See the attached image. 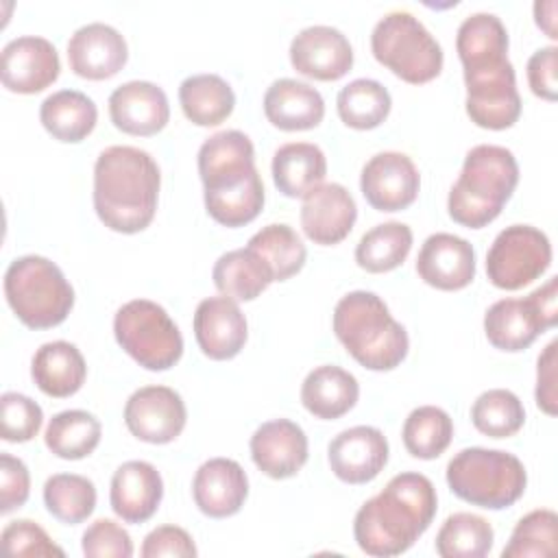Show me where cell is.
Returning <instances> with one entry per match:
<instances>
[{
  "mask_svg": "<svg viewBox=\"0 0 558 558\" xmlns=\"http://www.w3.org/2000/svg\"><path fill=\"white\" fill-rule=\"evenodd\" d=\"M264 113L281 131H307L320 124L325 100L310 83L277 78L264 94Z\"/></svg>",
  "mask_w": 558,
  "mask_h": 558,
  "instance_id": "26",
  "label": "cell"
},
{
  "mask_svg": "<svg viewBox=\"0 0 558 558\" xmlns=\"http://www.w3.org/2000/svg\"><path fill=\"white\" fill-rule=\"evenodd\" d=\"M392 107L390 92L375 78H355L338 92L336 109L340 120L357 131L379 126Z\"/></svg>",
  "mask_w": 558,
  "mask_h": 558,
  "instance_id": "37",
  "label": "cell"
},
{
  "mask_svg": "<svg viewBox=\"0 0 558 558\" xmlns=\"http://www.w3.org/2000/svg\"><path fill=\"white\" fill-rule=\"evenodd\" d=\"M466 116L482 129H510L521 116V96L514 68L508 61L477 70H464Z\"/></svg>",
  "mask_w": 558,
  "mask_h": 558,
  "instance_id": "12",
  "label": "cell"
},
{
  "mask_svg": "<svg viewBox=\"0 0 558 558\" xmlns=\"http://www.w3.org/2000/svg\"><path fill=\"white\" fill-rule=\"evenodd\" d=\"M129 59L126 39L105 22H89L76 28L68 41V61L76 76L105 81L116 76Z\"/></svg>",
  "mask_w": 558,
  "mask_h": 558,
  "instance_id": "18",
  "label": "cell"
},
{
  "mask_svg": "<svg viewBox=\"0 0 558 558\" xmlns=\"http://www.w3.org/2000/svg\"><path fill=\"white\" fill-rule=\"evenodd\" d=\"M161 172L137 146H109L94 163V209L118 233L144 231L157 211Z\"/></svg>",
  "mask_w": 558,
  "mask_h": 558,
  "instance_id": "3",
  "label": "cell"
},
{
  "mask_svg": "<svg viewBox=\"0 0 558 558\" xmlns=\"http://www.w3.org/2000/svg\"><path fill=\"white\" fill-rule=\"evenodd\" d=\"M388 440L373 425H355L342 429L327 447L331 473L347 484L373 482L388 462Z\"/></svg>",
  "mask_w": 558,
  "mask_h": 558,
  "instance_id": "17",
  "label": "cell"
},
{
  "mask_svg": "<svg viewBox=\"0 0 558 558\" xmlns=\"http://www.w3.org/2000/svg\"><path fill=\"white\" fill-rule=\"evenodd\" d=\"M4 296L17 320L31 329L57 327L74 307V290L63 270L41 255H22L9 264Z\"/></svg>",
  "mask_w": 558,
  "mask_h": 558,
  "instance_id": "7",
  "label": "cell"
},
{
  "mask_svg": "<svg viewBox=\"0 0 558 558\" xmlns=\"http://www.w3.org/2000/svg\"><path fill=\"white\" fill-rule=\"evenodd\" d=\"M534 20H536V26L541 31H545V35L549 39L558 37V33H556V0L534 2Z\"/></svg>",
  "mask_w": 558,
  "mask_h": 558,
  "instance_id": "50",
  "label": "cell"
},
{
  "mask_svg": "<svg viewBox=\"0 0 558 558\" xmlns=\"http://www.w3.org/2000/svg\"><path fill=\"white\" fill-rule=\"evenodd\" d=\"M438 508L432 480L423 473L403 471L368 501L353 519L357 547L375 558H390L408 551L429 527Z\"/></svg>",
  "mask_w": 558,
  "mask_h": 558,
  "instance_id": "1",
  "label": "cell"
},
{
  "mask_svg": "<svg viewBox=\"0 0 558 558\" xmlns=\"http://www.w3.org/2000/svg\"><path fill=\"white\" fill-rule=\"evenodd\" d=\"M373 57L405 83L421 85L442 70V48L410 11L386 13L371 33Z\"/></svg>",
  "mask_w": 558,
  "mask_h": 558,
  "instance_id": "8",
  "label": "cell"
},
{
  "mask_svg": "<svg viewBox=\"0 0 558 558\" xmlns=\"http://www.w3.org/2000/svg\"><path fill=\"white\" fill-rule=\"evenodd\" d=\"M333 333L347 353L368 371L397 368L410 349L405 327L388 305L368 290L344 294L333 307Z\"/></svg>",
  "mask_w": 558,
  "mask_h": 558,
  "instance_id": "4",
  "label": "cell"
},
{
  "mask_svg": "<svg viewBox=\"0 0 558 558\" xmlns=\"http://www.w3.org/2000/svg\"><path fill=\"white\" fill-rule=\"evenodd\" d=\"M46 510L65 525L83 523L96 508V486L76 473H54L44 484Z\"/></svg>",
  "mask_w": 558,
  "mask_h": 558,
  "instance_id": "40",
  "label": "cell"
},
{
  "mask_svg": "<svg viewBox=\"0 0 558 558\" xmlns=\"http://www.w3.org/2000/svg\"><path fill=\"white\" fill-rule=\"evenodd\" d=\"M194 338L209 360L235 357L248 338L246 316L229 296H207L194 312Z\"/></svg>",
  "mask_w": 558,
  "mask_h": 558,
  "instance_id": "20",
  "label": "cell"
},
{
  "mask_svg": "<svg viewBox=\"0 0 558 558\" xmlns=\"http://www.w3.org/2000/svg\"><path fill=\"white\" fill-rule=\"evenodd\" d=\"M401 438L410 456L434 460L451 445L453 421L438 405H418L408 414Z\"/></svg>",
  "mask_w": 558,
  "mask_h": 558,
  "instance_id": "39",
  "label": "cell"
},
{
  "mask_svg": "<svg viewBox=\"0 0 558 558\" xmlns=\"http://www.w3.org/2000/svg\"><path fill=\"white\" fill-rule=\"evenodd\" d=\"M198 174L207 214L222 227H244L264 207V183L255 168V148L238 129L218 131L198 148Z\"/></svg>",
  "mask_w": 558,
  "mask_h": 558,
  "instance_id": "2",
  "label": "cell"
},
{
  "mask_svg": "<svg viewBox=\"0 0 558 558\" xmlns=\"http://www.w3.org/2000/svg\"><path fill=\"white\" fill-rule=\"evenodd\" d=\"M449 490L471 506L504 510L517 504L527 486L523 462L501 449L466 447L447 462Z\"/></svg>",
  "mask_w": 558,
  "mask_h": 558,
  "instance_id": "6",
  "label": "cell"
},
{
  "mask_svg": "<svg viewBox=\"0 0 558 558\" xmlns=\"http://www.w3.org/2000/svg\"><path fill=\"white\" fill-rule=\"evenodd\" d=\"M355 218V198L340 183H320L303 196L301 227L316 244L331 246L342 242L351 233Z\"/></svg>",
  "mask_w": 558,
  "mask_h": 558,
  "instance_id": "21",
  "label": "cell"
},
{
  "mask_svg": "<svg viewBox=\"0 0 558 558\" xmlns=\"http://www.w3.org/2000/svg\"><path fill=\"white\" fill-rule=\"evenodd\" d=\"M360 190L373 209L401 211L416 201L421 174L405 153L384 150L364 163Z\"/></svg>",
  "mask_w": 558,
  "mask_h": 558,
  "instance_id": "13",
  "label": "cell"
},
{
  "mask_svg": "<svg viewBox=\"0 0 558 558\" xmlns=\"http://www.w3.org/2000/svg\"><path fill=\"white\" fill-rule=\"evenodd\" d=\"M179 102L192 124L216 126L233 113L235 94L222 76L205 72L181 81Z\"/></svg>",
  "mask_w": 558,
  "mask_h": 558,
  "instance_id": "32",
  "label": "cell"
},
{
  "mask_svg": "<svg viewBox=\"0 0 558 558\" xmlns=\"http://www.w3.org/2000/svg\"><path fill=\"white\" fill-rule=\"evenodd\" d=\"M558 551V514L549 508L527 512L514 525L501 558H549Z\"/></svg>",
  "mask_w": 558,
  "mask_h": 558,
  "instance_id": "42",
  "label": "cell"
},
{
  "mask_svg": "<svg viewBox=\"0 0 558 558\" xmlns=\"http://www.w3.org/2000/svg\"><path fill=\"white\" fill-rule=\"evenodd\" d=\"M290 63L307 78L338 81L353 68V48L340 28L314 24L290 41Z\"/></svg>",
  "mask_w": 558,
  "mask_h": 558,
  "instance_id": "16",
  "label": "cell"
},
{
  "mask_svg": "<svg viewBox=\"0 0 558 558\" xmlns=\"http://www.w3.org/2000/svg\"><path fill=\"white\" fill-rule=\"evenodd\" d=\"M109 118L122 133L148 137L168 124L170 102L159 85L150 81H126L109 96Z\"/></svg>",
  "mask_w": 558,
  "mask_h": 558,
  "instance_id": "22",
  "label": "cell"
},
{
  "mask_svg": "<svg viewBox=\"0 0 558 558\" xmlns=\"http://www.w3.org/2000/svg\"><path fill=\"white\" fill-rule=\"evenodd\" d=\"M214 286L233 301L257 299L275 279L270 268L248 246L222 253L211 270Z\"/></svg>",
  "mask_w": 558,
  "mask_h": 558,
  "instance_id": "33",
  "label": "cell"
},
{
  "mask_svg": "<svg viewBox=\"0 0 558 558\" xmlns=\"http://www.w3.org/2000/svg\"><path fill=\"white\" fill-rule=\"evenodd\" d=\"M418 277L438 290H462L475 279V251L453 233H432L416 257Z\"/></svg>",
  "mask_w": 558,
  "mask_h": 558,
  "instance_id": "23",
  "label": "cell"
},
{
  "mask_svg": "<svg viewBox=\"0 0 558 558\" xmlns=\"http://www.w3.org/2000/svg\"><path fill=\"white\" fill-rule=\"evenodd\" d=\"M0 541L4 551L11 556H65V551L46 534V530L31 519H15L7 523Z\"/></svg>",
  "mask_w": 558,
  "mask_h": 558,
  "instance_id": "44",
  "label": "cell"
},
{
  "mask_svg": "<svg viewBox=\"0 0 558 558\" xmlns=\"http://www.w3.org/2000/svg\"><path fill=\"white\" fill-rule=\"evenodd\" d=\"M412 229L405 222H381L368 229L357 246L355 262L366 272H388L405 262L412 248Z\"/></svg>",
  "mask_w": 558,
  "mask_h": 558,
  "instance_id": "35",
  "label": "cell"
},
{
  "mask_svg": "<svg viewBox=\"0 0 558 558\" xmlns=\"http://www.w3.org/2000/svg\"><path fill=\"white\" fill-rule=\"evenodd\" d=\"M248 495V477L231 458L205 460L192 480L196 508L211 519H227L240 512Z\"/></svg>",
  "mask_w": 558,
  "mask_h": 558,
  "instance_id": "24",
  "label": "cell"
},
{
  "mask_svg": "<svg viewBox=\"0 0 558 558\" xmlns=\"http://www.w3.org/2000/svg\"><path fill=\"white\" fill-rule=\"evenodd\" d=\"M113 336L146 371H168L183 355V336L177 323L150 299L126 301L113 316Z\"/></svg>",
  "mask_w": 558,
  "mask_h": 558,
  "instance_id": "9",
  "label": "cell"
},
{
  "mask_svg": "<svg viewBox=\"0 0 558 558\" xmlns=\"http://www.w3.org/2000/svg\"><path fill=\"white\" fill-rule=\"evenodd\" d=\"M255 466L272 477H294L307 462L310 447L303 427L290 418H272L262 423L248 442Z\"/></svg>",
  "mask_w": 558,
  "mask_h": 558,
  "instance_id": "19",
  "label": "cell"
},
{
  "mask_svg": "<svg viewBox=\"0 0 558 558\" xmlns=\"http://www.w3.org/2000/svg\"><path fill=\"white\" fill-rule=\"evenodd\" d=\"M163 499V480L146 460L122 462L111 477V510L124 523L148 521Z\"/></svg>",
  "mask_w": 558,
  "mask_h": 558,
  "instance_id": "25",
  "label": "cell"
},
{
  "mask_svg": "<svg viewBox=\"0 0 558 558\" xmlns=\"http://www.w3.org/2000/svg\"><path fill=\"white\" fill-rule=\"evenodd\" d=\"M31 495V473L28 466L11 456H0V512L9 514L26 504Z\"/></svg>",
  "mask_w": 558,
  "mask_h": 558,
  "instance_id": "46",
  "label": "cell"
},
{
  "mask_svg": "<svg viewBox=\"0 0 558 558\" xmlns=\"http://www.w3.org/2000/svg\"><path fill=\"white\" fill-rule=\"evenodd\" d=\"M44 129L59 142H83L98 122L96 102L78 89H59L44 98L39 107Z\"/></svg>",
  "mask_w": 558,
  "mask_h": 558,
  "instance_id": "31",
  "label": "cell"
},
{
  "mask_svg": "<svg viewBox=\"0 0 558 558\" xmlns=\"http://www.w3.org/2000/svg\"><path fill=\"white\" fill-rule=\"evenodd\" d=\"M246 246L262 257V262L270 268L275 281L290 279L303 268L307 259V248L301 235L286 222H272L262 227L257 233L251 235Z\"/></svg>",
  "mask_w": 558,
  "mask_h": 558,
  "instance_id": "36",
  "label": "cell"
},
{
  "mask_svg": "<svg viewBox=\"0 0 558 558\" xmlns=\"http://www.w3.org/2000/svg\"><path fill=\"white\" fill-rule=\"evenodd\" d=\"M102 425L87 410L57 412L44 432L46 447L63 460H81L89 456L100 442Z\"/></svg>",
  "mask_w": 558,
  "mask_h": 558,
  "instance_id": "34",
  "label": "cell"
},
{
  "mask_svg": "<svg viewBox=\"0 0 558 558\" xmlns=\"http://www.w3.org/2000/svg\"><path fill=\"white\" fill-rule=\"evenodd\" d=\"M187 410L181 395L168 386L137 388L124 405L129 432L144 442H172L185 427Z\"/></svg>",
  "mask_w": 558,
  "mask_h": 558,
  "instance_id": "14",
  "label": "cell"
},
{
  "mask_svg": "<svg viewBox=\"0 0 558 558\" xmlns=\"http://www.w3.org/2000/svg\"><path fill=\"white\" fill-rule=\"evenodd\" d=\"M59 52L46 37L22 35L4 44L0 78L9 92L37 94L59 78Z\"/></svg>",
  "mask_w": 558,
  "mask_h": 558,
  "instance_id": "15",
  "label": "cell"
},
{
  "mask_svg": "<svg viewBox=\"0 0 558 558\" xmlns=\"http://www.w3.org/2000/svg\"><path fill=\"white\" fill-rule=\"evenodd\" d=\"M558 340H551L543 353L536 360V390H534V399L536 405L554 416L558 412V390H556V364H558Z\"/></svg>",
  "mask_w": 558,
  "mask_h": 558,
  "instance_id": "49",
  "label": "cell"
},
{
  "mask_svg": "<svg viewBox=\"0 0 558 558\" xmlns=\"http://www.w3.org/2000/svg\"><path fill=\"white\" fill-rule=\"evenodd\" d=\"M493 525L473 512H453L436 534V554L442 558H482L493 549Z\"/></svg>",
  "mask_w": 558,
  "mask_h": 558,
  "instance_id": "38",
  "label": "cell"
},
{
  "mask_svg": "<svg viewBox=\"0 0 558 558\" xmlns=\"http://www.w3.org/2000/svg\"><path fill=\"white\" fill-rule=\"evenodd\" d=\"M275 187L288 198H303L327 174V157L320 146L312 142H288L272 155Z\"/></svg>",
  "mask_w": 558,
  "mask_h": 558,
  "instance_id": "29",
  "label": "cell"
},
{
  "mask_svg": "<svg viewBox=\"0 0 558 558\" xmlns=\"http://www.w3.org/2000/svg\"><path fill=\"white\" fill-rule=\"evenodd\" d=\"M551 264L549 238L532 225H510L497 233L486 253V275L495 288L519 290Z\"/></svg>",
  "mask_w": 558,
  "mask_h": 558,
  "instance_id": "11",
  "label": "cell"
},
{
  "mask_svg": "<svg viewBox=\"0 0 558 558\" xmlns=\"http://www.w3.org/2000/svg\"><path fill=\"white\" fill-rule=\"evenodd\" d=\"M360 397V384L353 373L336 364H320L312 368L301 384L303 408L323 421L344 416Z\"/></svg>",
  "mask_w": 558,
  "mask_h": 558,
  "instance_id": "28",
  "label": "cell"
},
{
  "mask_svg": "<svg viewBox=\"0 0 558 558\" xmlns=\"http://www.w3.org/2000/svg\"><path fill=\"white\" fill-rule=\"evenodd\" d=\"M144 558H161V556H174V558H194L198 554L194 538L179 525H159L150 530L142 543Z\"/></svg>",
  "mask_w": 558,
  "mask_h": 558,
  "instance_id": "47",
  "label": "cell"
},
{
  "mask_svg": "<svg viewBox=\"0 0 558 558\" xmlns=\"http://www.w3.org/2000/svg\"><path fill=\"white\" fill-rule=\"evenodd\" d=\"M462 70H477L508 61V31L495 13H471L456 33Z\"/></svg>",
  "mask_w": 558,
  "mask_h": 558,
  "instance_id": "30",
  "label": "cell"
},
{
  "mask_svg": "<svg viewBox=\"0 0 558 558\" xmlns=\"http://www.w3.org/2000/svg\"><path fill=\"white\" fill-rule=\"evenodd\" d=\"M31 377L44 395L65 399L81 390L87 377V364L76 344L52 340L35 351L31 360Z\"/></svg>",
  "mask_w": 558,
  "mask_h": 558,
  "instance_id": "27",
  "label": "cell"
},
{
  "mask_svg": "<svg viewBox=\"0 0 558 558\" xmlns=\"http://www.w3.org/2000/svg\"><path fill=\"white\" fill-rule=\"evenodd\" d=\"M44 412L37 401L22 392H4L0 397V434L7 442H28L41 429Z\"/></svg>",
  "mask_w": 558,
  "mask_h": 558,
  "instance_id": "43",
  "label": "cell"
},
{
  "mask_svg": "<svg viewBox=\"0 0 558 558\" xmlns=\"http://www.w3.org/2000/svg\"><path fill=\"white\" fill-rule=\"evenodd\" d=\"M81 547L87 558H131L133 556L131 534L111 519H96L83 532Z\"/></svg>",
  "mask_w": 558,
  "mask_h": 558,
  "instance_id": "45",
  "label": "cell"
},
{
  "mask_svg": "<svg viewBox=\"0 0 558 558\" xmlns=\"http://www.w3.org/2000/svg\"><path fill=\"white\" fill-rule=\"evenodd\" d=\"M519 183V163L510 148L499 144L473 146L458 181L449 190L447 211L453 222L482 229L493 222Z\"/></svg>",
  "mask_w": 558,
  "mask_h": 558,
  "instance_id": "5",
  "label": "cell"
},
{
  "mask_svg": "<svg viewBox=\"0 0 558 558\" xmlns=\"http://www.w3.org/2000/svg\"><path fill=\"white\" fill-rule=\"evenodd\" d=\"M558 320V277H549L525 299H499L484 314L488 342L508 353L527 349Z\"/></svg>",
  "mask_w": 558,
  "mask_h": 558,
  "instance_id": "10",
  "label": "cell"
},
{
  "mask_svg": "<svg viewBox=\"0 0 558 558\" xmlns=\"http://www.w3.org/2000/svg\"><path fill=\"white\" fill-rule=\"evenodd\" d=\"M558 48L556 46H543L532 52L527 59V83L532 94L545 100H556L558 96Z\"/></svg>",
  "mask_w": 558,
  "mask_h": 558,
  "instance_id": "48",
  "label": "cell"
},
{
  "mask_svg": "<svg viewBox=\"0 0 558 558\" xmlns=\"http://www.w3.org/2000/svg\"><path fill=\"white\" fill-rule=\"evenodd\" d=\"M471 421L484 436L508 438L523 427L525 408L512 390L490 388L473 401Z\"/></svg>",
  "mask_w": 558,
  "mask_h": 558,
  "instance_id": "41",
  "label": "cell"
}]
</instances>
